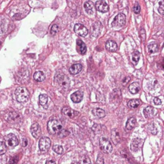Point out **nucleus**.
Wrapping results in <instances>:
<instances>
[{"label": "nucleus", "mask_w": 164, "mask_h": 164, "mask_svg": "<svg viewBox=\"0 0 164 164\" xmlns=\"http://www.w3.org/2000/svg\"><path fill=\"white\" fill-rule=\"evenodd\" d=\"M139 59H140V53L137 51H134L132 55L133 63L135 65H137L138 62H139Z\"/></svg>", "instance_id": "nucleus-27"}, {"label": "nucleus", "mask_w": 164, "mask_h": 164, "mask_svg": "<svg viewBox=\"0 0 164 164\" xmlns=\"http://www.w3.org/2000/svg\"><path fill=\"white\" fill-rule=\"evenodd\" d=\"M100 147L101 151L106 154H110L113 150L112 145L110 141L104 137H102L100 140Z\"/></svg>", "instance_id": "nucleus-5"}, {"label": "nucleus", "mask_w": 164, "mask_h": 164, "mask_svg": "<svg viewBox=\"0 0 164 164\" xmlns=\"http://www.w3.org/2000/svg\"><path fill=\"white\" fill-rule=\"evenodd\" d=\"M84 8L85 11L89 15H93L94 12V5L93 1H88L85 3Z\"/></svg>", "instance_id": "nucleus-13"}, {"label": "nucleus", "mask_w": 164, "mask_h": 164, "mask_svg": "<svg viewBox=\"0 0 164 164\" xmlns=\"http://www.w3.org/2000/svg\"><path fill=\"white\" fill-rule=\"evenodd\" d=\"M6 145L5 142H1L0 143V155H3L6 153Z\"/></svg>", "instance_id": "nucleus-32"}, {"label": "nucleus", "mask_w": 164, "mask_h": 164, "mask_svg": "<svg viewBox=\"0 0 164 164\" xmlns=\"http://www.w3.org/2000/svg\"><path fill=\"white\" fill-rule=\"evenodd\" d=\"M111 1H112V0H111Z\"/></svg>", "instance_id": "nucleus-46"}, {"label": "nucleus", "mask_w": 164, "mask_h": 164, "mask_svg": "<svg viewBox=\"0 0 164 164\" xmlns=\"http://www.w3.org/2000/svg\"><path fill=\"white\" fill-rule=\"evenodd\" d=\"M56 81L59 86L62 87L64 89L66 90L69 87L70 85V80L66 75L64 74H59L56 77Z\"/></svg>", "instance_id": "nucleus-4"}, {"label": "nucleus", "mask_w": 164, "mask_h": 164, "mask_svg": "<svg viewBox=\"0 0 164 164\" xmlns=\"http://www.w3.org/2000/svg\"><path fill=\"white\" fill-rule=\"evenodd\" d=\"M97 24H98V22H96V23H95L94 25L93 28V32H92V34H93L95 36V37H97V35H98V34L97 33V30H98L99 32H101V28H99V27H101V25H100V26H98Z\"/></svg>", "instance_id": "nucleus-28"}, {"label": "nucleus", "mask_w": 164, "mask_h": 164, "mask_svg": "<svg viewBox=\"0 0 164 164\" xmlns=\"http://www.w3.org/2000/svg\"><path fill=\"white\" fill-rule=\"evenodd\" d=\"M96 7L98 11L102 13H106L109 10V5L103 0H99L96 3Z\"/></svg>", "instance_id": "nucleus-9"}, {"label": "nucleus", "mask_w": 164, "mask_h": 164, "mask_svg": "<svg viewBox=\"0 0 164 164\" xmlns=\"http://www.w3.org/2000/svg\"><path fill=\"white\" fill-rule=\"evenodd\" d=\"M62 113H63L65 116H66L69 117L73 118L74 117L75 114H78L73 109H71L69 107H64L63 109H62Z\"/></svg>", "instance_id": "nucleus-19"}, {"label": "nucleus", "mask_w": 164, "mask_h": 164, "mask_svg": "<svg viewBox=\"0 0 164 164\" xmlns=\"http://www.w3.org/2000/svg\"><path fill=\"white\" fill-rule=\"evenodd\" d=\"M130 80V77H126L125 79H124L123 80V82H124V84H126L128 82H129V81Z\"/></svg>", "instance_id": "nucleus-42"}, {"label": "nucleus", "mask_w": 164, "mask_h": 164, "mask_svg": "<svg viewBox=\"0 0 164 164\" xmlns=\"http://www.w3.org/2000/svg\"><path fill=\"white\" fill-rule=\"evenodd\" d=\"M147 48H148V51L150 53H156V52L158 51V49H159L158 45L156 43H155V42L149 44L148 46H147Z\"/></svg>", "instance_id": "nucleus-24"}, {"label": "nucleus", "mask_w": 164, "mask_h": 164, "mask_svg": "<svg viewBox=\"0 0 164 164\" xmlns=\"http://www.w3.org/2000/svg\"><path fill=\"white\" fill-rule=\"evenodd\" d=\"M111 140H112V141L115 144H117L118 143H119L120 137H119V132H118L117 130L114 129L111 131Z\"/></svg>", "instance_id": "nucleus-20"}, {"label": "nucleus", "mask_w": 164, "mask_h": 164, "mask_svg": "<svg viewBox=\"0 0 164 164\" xmlns=\"http://www.w3.org/2000/svg\"><path fill=\"white\" fill-rule=\"evenodd\" d=\"M140 34L141 39H142V41H145V39H146V33H145V31H144V29H141Z\"/></svg>", "instance_id": "nucleus-38"}, {"label": "nucleus", "mask_w": 164, "mask_h": 164, "mask_svg": "<svg viewBox=\"0 0 164 164\" xmlns=\"http://www.w3.org/2000/svg\"><path fill=\"white\" fill-rule=\"evenodd\" d=\"M151 1H155V0H151Z\"/></svg>", "instance_id": "nucleus-45"}, {"label": "nucleus", "mask_w": 164, "mask_h": 164, "mask_svg": "<svg viewBox=\"0 0 164 164\" xmlns=\"http://www.w3.org/2000/svg\"><path fill=\"white\" fill-rule=\"evenodd\" d=\"M15 97L18 102L24 103L27 101L29 97V91L27 88L23 87H19L15 90Z\"/></svg>", "instance_id": "nucleus-1"}, {"label": "nucleus", "mask_w": 164, "mask_h": 164, "mask_svg": "<svg viewBox=\"0 0 164 164\" xmlns=\"http://www.w3.org/2000/svg\"><path fill=\"white\" fill-rule=\"evenodd\" d=\"M53 150L55 153H57L58 155H62L63 153V148L61 146L55 145L53 147Z\"/></svg>", "instance_id": "nucleus-29"}, {"label": "nucleus", "mask_w": 164, "mask_h": 164, "mask_svg": "<svg viewBox=\"0 0 164 164\" xmlns=\"http://www.w3.org/2000/svg\"><path fill=\"white\" fill-rule=\"evenodd\" d=\"M31 133L32 136L35 139H38V138L41 135V129L39 124L37 123H34L31 126Z\"/></svg>", "instance_id": "nucleus-10"}, {"label": "nucleus", "mask_w": 164, "mask_h": 164, "mask_svg": "<svg viewBox=\"0 0 164 164\" xmlns=\"http://www.w3.org/2000/svg\"><path fill=\"white\" fill-rule=\"evenodd\" d=\"M76 50L81 55H85L87 52V47L86 45L83 41H81L80 39L77 40L76 42Z\"/></svg>", "instance_id": "nucleus-12"}, {"label": "nucleus", "mask_w": 164, "mask_h": 164, "mask_svg": "<svg viewBox=\"0 0 164 164\" xmlns=\"http://www.w3.org/2000/svg\"><path fill=\"white\" fill-rule=\"evenodd\" d=\"M150 130H151V132L153 134H155H155L157 133V129L156 128V127L154 124H153L151 127Z\"/></svg>", "instance_id": "nucleus-39"}, {"label": "nucleus", "mask_w": 164, "mask_h": 164, "mask_svg": "<svg viewBox=\"0 0 164 164\" xmlns=\"http://www.w3.org/2000/svg\"><path fill=\"white\" fill-rule=\"evenodd\" d=\"M28 144V141L27 140V139H25V138H23L22 139V145L23 147H26L27 146Z\"/></svg>", "instance_id": "nucleus-41"}, {"label": "nucleus", "mask_w": 164, "mask_h": 164, "mask_svg": "<svg viewBox=\"0 0 164 164\" xmlns=\"http://www.w3.org/2000/svg\"><path fill=\"white\" fill-rule=\"evenodd\" d=\"M51 146V140L48 137H43L39 140V147L42 151H48Z\"/></svg>", "instance_id": "nucleus-7"}, {"label": "nucleus", "mask_w": 164, "mask_h": 164, "mask_svg": "<svg viewBox=\"0 0 164 164\" xmlns=\"http://www.w3.org/2000/svg\"><path fill=\"white\" fill-rule=\"evenodd\" d=\"M158 11L160 14L162 15H164V1L162 0L159 2V8H158Z\"/></svg>", "instance_id": "nucleus-33"}, {"label": "nucleus", "mask_w": 164, "mask_h": 164, "mask_svg": "<svg viewBox=\"0 0 164 164\" xmlns=\"http://www.w3.org/2000/svg\"><path fill=\"white\" fill-rule=\"evenodd\" d=\"M142 140L140 139H135L133 140L132 144H131V149L133 151H137L142 145Z\"/></svg>", "instance_id": "nucleus-15"}, {"label": "nucleus", "mask_w": 164, "mask_h": 164, "mask_svg": "<svg viewBox=\"0 0 164 164\" xmlns=\"http://www.w3.org/2000/svg\"><path fill=\"white\" fill-rule=\"evenodd\" d=\"M96 164H104V158L103 156L101 154H99L96 160Z\"/></svg>", "instance_id": "nucleus-34"}, {"label": "nucleus", "mask_w": 164, "mask_h": 164, "mask_svg": "<svg viewBox=\"0 0 164 164\" xmlns=\"http://www.w3.org/2000/svg\"><path fill=\"white\" fill-rule=\"evenodd\" d=\"M4 142L8 149H13L19 144L17 137L14 134L10 133L4 138Z\"/></svg>", "instance_id": "nucleus-3"}, {"label": "nucleus", "mask_w": 164, "mask_h": 164, "mask_svg": "<svg viewBox=\"0 0 164 164\" xmlns=\"http://www.w3.org/2000/svg\"><path fill=\"white\" fill-rule=\"evenodd\" d=\"M46 164H56V163L53 160H48V161H47L46 163Z\"/></svg>", "instance_id": "nucleus-43"}, {"label": "nucleus", "mask_w": 164, "mask_h": 164, "mask_svg": "<svg viewBox=\"0 0 164 164\" xmlns=\"http://www.w3.org/2000/svg\"><path fill=\"white\" fill-rule=\"evenodd\" d=\"M18 160H19L18 156H12V157H11V158H9L7 163H8V164H15V163H17Z\"/></svg>", "instance_id": "nucleus-31"}, {"label": "nucleus", "mask_w": 164, "mask_h": 164, "mask_svg": "<svg viewBox=\"0 0 164 164\" xmlns=\"http://www.w3.org/2000/svg\"><path fill=\"white\" fill-rule=\"evenodd\" d=\"M105 48L108 51L110 52H115L117 50V44L113 41H109L106 42Z\"/></svg>", "instance_id": "nucleus-14"}, {"label": "nucleus", "mask_w": 164, "mask_h": 164, "mask_svg": "<svg viewBox=\"0 0 164 164\" xmlns=\"http://www.w3.org/2000/svg\"><path fill=\"white\" fill-rule=\"evenodd\" d=\"M93 114L94 116L99 118H103L105 116V111L101 109H96L93 110Z\"/></svg>", "instance_id": "nucleus-25"}, {"label": "nucleus", "mask_w": 164, "mask_h": 164, "mask_svg": "<svg viewBox=\"0 0 164 164\" xmlns=\"http://www.w3.org/2000/svg\"><path fill=\"white\" fill-rule=\"evenodd\" d=\"M126 24V16L124 14L120 13L117 14L112 22V26L114 27H122Z\"/></svg>", "instance_id": "nucleus-6"}, {"label": "nucleus", "mask_w": 164, "mask_h": 164, "mask_svg": "<svg viewBox=\"0 0 164 164\" xmlns=\"http://www.w3.org/2000/svg\"><path fill=\"white\" fill-rule=\"evenodd\" d=\"M154 103L156 104V105H160V104H162V101L158 97H155L154 99Z\"/></svg>", "instance_id": "nucleus-40"}, {"label": "nucleus", "mask_w": 164, "mask_h": 164, "mask_svg": "<svg viewBox=\"0 0 164 164\" xmlns=\"http://www.w3.org/2000/svg\"><path fill=\"white\" fill-rule=\"evenodd\" d=\"M71 164H78V162H73V163H72Z\"/></svg>", "instance_id": "nucleus-44"}, {"label": "nucleus", "mask_w": 164, "mask_h": 164, "mask_svg": "<svg viewBox=\"0 0 164 164\" xmlns=\"http://www.w3.org/2000/svg\"><path fill=\"white\" fill-rule=\"evenodd\" d=\"M74 29L75 33H76L77 35L83 37L87 36L88 33L87 28L81 24H76L74 26Z\"/></svg>", "instance_id": "nucleus-8"}, {"label": "nucleus", "mask_w": 164, "mask_h": 164, "mask_svg": "<svg viewBox=\"0 0 164 164\" xmlns=\"http://www.w3.org/2000/svg\"><path fill=\"white\" fill-rule=\"evenodd\" d=\"M140 101L139 100H132L129 101L128 103V107L131 108V109H135L140 106Z\"/></svg>", "instance_id": "nucleus-23"}, {"label": "nucleus", "mask_w": 164, "mask_h": 164, "mask_svg": "<svg viewBox=\"0 0 164 164\" xmlns=\"http://www.w3.org/2000/svg\"><path fill=\"white\" fill-rule=\"evenodd\" d=\"M59 31V27L57 25H54L52 26V27L51 28V34L52 35H55L57 34V33Z\"/></svg>", "instance_id": "nucleus-30"}, {"label": "nucleus", "mask_w": 164, "mask_h": 164, "mask_svg": "<svg viewBox=\"0 0 164 164\" xmlns=\"http://www.w3.org/2000/svg\"><path fill=\"white\" fill-rule=\"evenodd\" d=\"M48 97L46 94H41L39 96V103L42 106H44L48 103Z\"/></svg>", "instance_id": "nucleus-26"}, {"label": "nucleus", "mask_w": 164, "mask_h": 164, "mask_svg": "<svg viewBox=\"0 0 164 164\" xmlns=\"http://www.w3.org/2000/svg\"><path fill=\"white\" fill-rule=\"evenodd\" d=\"M82 69V65L80 64H76L72 65L69 69V73L71 74H77L80 73Z\"/></svg>", "instance_id": "nucleus-17"}, {"label": "nucleus", "mask_w": 164, "mask_h": 164, "mask_svg": "<svg viewBox=\"0 0 164 164\" xmlns=\"http://www.w3.org/2000/svg\"><path fill=\"white\" fill-rule=\"evenodd\" d=\"M48 131L51 135H55L62 130V124L57 120H50L48 123Z\"/></svg>", "instance_id": "nucleus-2"}, {"label": "nucleus", "mask_w": 164, "mask_h": 164, "mask_svg": "<svg viewBox=\"0 0 164 164\" xmlns=\"http://www.w3.org/2000/svg\"><path fill=\"white\" fill-rule=\"evenodd\" d=\"M83 91L80 90L74 92L73 94H72L71 96V99L73 102L75 103H78L81 102L82 99H83Z\"/></svg>", "instance_id": "nucleus-11"}, {"label": "nucleus", "mask_w": 164, "mask_h": 164, "mask_svg": "<svg viewBox=\"0 0 164 164\" xmlns=\"http://www.w3.org/2000/svg\"><path fill=\"white\" fill-rule=\"evenodd\" d=\"M133 12L135 13V14H139L140 12V5L137 3L135 4V5L133 7Z\"/></svg>", "instance_id": "nucleus-35"}, {"label": "nucleus", "mask_w": 164, "mask_h": 164, "mask_svg": "<svg viewBox=\"0 0 164 164\" xmlns=\"http://www.w3.org/2000/svg\"><path fill=\"white\" fill-rule=\"evenodd\" d=\"M58 134L60 137H65L67 136L69 134V132H67L66 130H62L61 132L60 133H58Z\"/></svg>", "instance_id": "nucleus-37"}, {"label": "nucleus", "mask_w": 164, "mask_h": 164, "mask_svg": "<svg viewBox=\"0 0 164 164\" xmlns=\"http://www.w3.org/2000/svg\"><path fill=\"white\" fill-rule=\"evenodd\" d=\"M34 78L35 81H37L38 82H41V81H43L45 80V75L43 72L37 71L35 73L34 75Z\"/></svg>", "instance_id": "nucleus-22"}, {"label": "nucleus", "mask_w": 164, "mask_h": 164, "mask_svg": "<svg viewBox=\"0 0 164 164\" xmlns=\"http://www.w3.org/2000/svg\"><path fill=\"white\" fill-rule=\"evenodd\" d=\"M140 89L139 83L138 82H134L129 86V90L132 94H135L139 92Z\"/></svg>", "instance_id": "nucleus-18"}, {"label": "nucleus", "mask_w": 164, "mask_h": 164, "mask_svg": "<svg viewBox=\"0 0 164 164\" xmlns=\"http://www.w3.org/2000/svg\"><path fill=\"white\" fill-rule=\"evenodd\" d=\"M155 113V110L153 107L149 106L144 110V114L146 118H151L154 116Z\"/></svg>", "instance_id": "nucleus-16"}, {"label": "nucleus", "mask_w": 164, "mask_h": 164, "mask_svg": "<svg viewBox=\"0 0 164 164\" xmlns=\"http://www.w3.org/2000/svg\"><path fill=\"white\" fill-rule=\"evenodd\" d=\"M83 164H92L90 159L88 156H85L83 158Z\"/></svg>", "instance_id": "nucleus-36"}, {"label": "nucleus", "mask_w": 164, "mask_h": 164, "mask_svg": "<svg viewBox=\"0 0 164 164\" xmlns=\"http://www.w3.org/2000/svg\"><path fill=\"white\" fill-rule=\"evenodd\" d=\"M136 124V119L135 117H131L127 121L126 124V128L128 130H132L134 127L135 126Z\"/></svg>", "instance_id": "nucleus-21"}]
</instances>
